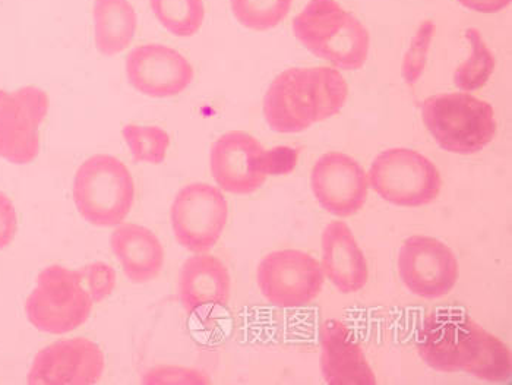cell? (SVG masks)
Masks as SVG:
<instances>
[{"label": "cell", "mask_w": 512, "mask_h": 385, "mask_svg": "<svg viewBox=\"0 0 512 385\" xmlns=\"http://www.w3.org/2000/svg\"><path fill=\"white\" fill-rule=\"evenodd\" d=\"M417 352L439 372H466L493 383L507 380L511 372L507 345L458 309L435 311L426 318Z\"/></svg>", "instance_id": "6da1fadb"}, {"label": "cell", "mask_w": 512, "mask_h": 385, "mask_svg": "<svg viewBox=\"0 0 512 385\" xmlns=\"http://www.w3.org/2000/svg\"><path fill=\"white\" fill-rule=\"evenodd\" d=\"M347 97L349 85L337 69L290 68L271 82L262 110L274 132L299 134L340 113Z\"/></svg>", "instance_id": "7a4b0ae2"}, {"label": "cell", "mask_w": 512, "mask_h": 385, "mask_svg": "<svg viewBox=\"0 0 512 385\" xmlns=\"http://www.w3.org/2000/svg\"><path fill=\"white\" fill-rule=\"evenodd\" d=\"M296 39L338 69L357 71L368 61V30L337 0H311L293 21Z\"/></svg>", "instance_id": "3957f363"}, {"label": "cell", "mask_w": 512, "mask_h": 385, "mask_svg": "<svg viewBox=\"0 0 512 385\" xmlns=\"http://www.w3.org/2000/svg\"><path fill=\"white\" fill-rule=\"evenodd\" d=\"M422 118L436 144L460 156L480 153L498 131L491 104L466 91L429 97L422 104Z\"/></svg>", "instance_id": "277c9868"}, {"label": "cell", "mask_w": 512, "mask_h": 385, "mask_svg": "<svg viewBox=\"0 0 512 385\" xmlns=\"http://www.w3.org/2000/svg\"><path fill=\"white\" fill-rule=\"evenodd\" d=\"M72 195L85 222L115 227L131 213L137 189L131 170L122 160L110 154H96L78 167Z\"/></svg>", "instance_id": "5b68a950"}, {"label": "cell", "mask_w": 512, "mask_h": 385, "mask_svg": "<svg viewBox=\"0 0 512 385\" xmlns=\"http://www.w3.org/2000/svg\"><path fill=\"white\" fill-rule=\"evenodd\" d=\"M94 302L82 282L81 271L63 265L41 270L25 301V314L41 333H71L90 320Z\"/></svg>", "instance_id": "8992f818"}, {"label": "cell", "mask_w": 512, "mask_h": 385, "mask_svg": "<svg viewBox=\"0 0 512 385\" xmlns=\"http://www.w3.org/2000/svg\"><path fill=\"white\" fill-rule=\"evenodd\" d=\"M369 185L397 207H423L441 194L442 176L428 157L410 148L382 151L371 164Z\"/></svg>", "instance_id": "52a82bcc"}, {"label": "cell", "mask_w": 512, "mask_h": 385, "mask_svg": "<svg viewBox=\"0 0 512 385\" xmlns=\"http://www.w3.org/2000/svg\"><path fill=\"white\" fill-rule=\"evenodd\" d=\"M176 241L194 254L211 251L229 222V204L220 188L191 183L180 189L170 208Z\"/></svg>", "instance_id": "ba28073f"}, {"label": "cell", "mask_w": 512, "mask_h": 385, "mask_svg": "<svg viewBox=\"0 0 512 385\" xmlns=\"http://www.w3.org/2000/svg\"><path fill=\"white\" fill-rule=\"evenodd\" d=\"M262 296L277 308H303L321 295L325 274L321 263L299 249L265 255L256 268Z\"/></svg>", "instance_id": "9c48e42d"}, {"label": "cell", "mask_w": 512, "mask_h": 385, "mask_svg": "<svg viewBox=\"0 0 512 385\" xmlns=\"http://www.w3.org/2000/svg\"><path fill=\"white\" fill-rule=\"evenodd\" d=\"M46 91L34 85L0 90V159L30 164L40 153V128L49 113Z\"/></svg>", "instance_id": "30bf717a"}, {"label": "cell", "mask_w": 512, "mask_h": 385, "mask_svg": "<svg viewBox=\"0 0 512 385\" xmlns=\"http://www.w3.org/2000/svg\"><path fill=\"white\" fill-rule=\"evenodd\" d=\"M398 274L404 286L419 298L450 295L460 277V265L450 246L431 236H412L398 252Z\"/></svg>", "instance_id": "8fae6325"}, {"label": "cell", "mask_w": 512, "mask_h": 385, "mask_svg": "<svg viewBox=\"0 0 512 385\" xmlns=\"http://www.w3.org/2000/svg\"><path fill=\"white\" fill-rule=\"evenodd\" d=\"M106 369L103 350L87 337L58 340L43 347L28 371L33 385H93Z\"/></svg>", "instance_id": "7c38bea8"}, {"label": "cell", "mask_w": 512, "mask_h": 385, "mask_svg": "<svg viewBox=\"0 0 512 385\" xmlns=\"http://www.w3.org/2000/svg\"><path fill=\"white\" fill-rule=\"evenodd\" d=\"M129 85L150 99L178 97L195 77L191 62L172 47L164 44H142L126 58Z\"/></svg>", "instance_id": "4fadbf2b"}, {"label": "cell", "mask_w": 512, "mask_h": 385, "mask_svg": "<svg viewBox=\"0 0 512 385\" xmlns=\"http://www.w3.org/2000/svg\"><path fill=\"white\" fill-rule=\"evenodd\" d=\"M316 201L337 217L355 216L368 201V173L352 157L338 151L319 157L311 172Z\"/></svg>", "instance_id": "5bb4252c"}, {"label": "cell", "mask_w": 512, "mask_h": 385, "mask_svg": "<svg viewBox=\"0 0 512 385\" xmlns=\"http://www.w3.org/2000/svg\"><path fill=\"white\" fill-rule=\"evenodd\" d=\"M265 148L245 131H230L214 141L210 169L218 188L235 195L254 194L268 176L264 172Z\"/></svg>", "instance_id": "9a60e30c"}, {"label": "cell", "mask_w": 512, "mask_h": 385, "mask_svg": "<svg viewBox=\"0 0 512 385\" xmlns=\"http://www.w3.org/2000/svg\"><path fill=\"white\" fill-rule=\"evenodd\" d=\"M321 365L325 383L333 385H375L374 369L352 330L340 321L321 327Z\"/></svg>", "instance_id": "2e32d148"}, {"label": "cell", "mask_w": 512, "mask_h": 385, "mask_svg": "<svg viewBox=\"0 0 512 385\" xmlns=\"http://www.w3.org/2000/svg\"><path fill=\"white\" fill-rule=\"evenodd\" d=\"M322 263L325 277L344 295H352L366 286L369 267L349 224L334 220L321 236Z\"/></svg>", "instance_id": "e0dca14e"}, {"label": "cell", "mask_w": 512, "mask_h": 385, "mask_svg": "<svg viewBox=\"0 0 512 385\" xmlns=\"http://www.w3.org/2000/svg\"><path fill=\"white\" fill-rule=\"evenodd\" d=\"M230 292L232 277L229 268L208 252L192 255L180 268L179 301L186 312H195L210 305H227Z\"/></svg>", "instance_id": "ac0fdd59"}, {"label": "cell", "mask_w": 512, "mask_h": 385, "mask_svg": "<svg viewBox=\"0 0 512 385\" xmlns=\"http://www.w3.org/2000/svg\"><path fill=\"white\" fill-rule=\"evenodd\" d=\"M110 248L123 274L135 284L153 282L160 276L166 252L156 233L137 223H122L110 236Z\"/></svg>", "instance_id": "d6986e66"}, {"label": "cell", "mask_w": 512, "mask_h": 385, "mask_svg": "<svg viewBox=\"0 0 512 385\" xmlns=\"http://www.w3.org/2000/svg\"><path fill=\"white\" fill-rule=\"evenodd\" d=\"M94 41L107 58L125 52L138 30V15L129 0H94Z\"/></svg>", "instance_id": "ffe728a7"}, {"label": "cell", "mask_w": 512, "mask_h": 385, "mask_svg": "<svg viewBox=\"0 0 512 385\" xmlns=\"http://www.w3.org/2000/svg\"><path fill=\"white\" fill-rule=\"evenodd\" d=\"M157 21L176 37H192L205 20L204 0H150Z\"/></svg>", "instance_id": "44dd1931"}, {"label": "cell", "mask_w": 512, "mask_h": 385, "mask_svg": "<svg viewBox=\"0 0 512 385\" xmlns=\"http://www.w3.org/2000/svg\"><path fill=\"white\" fill-rule=\"evenodd\" d=\"M466 37L472 46V55L455 69L454 84L461 91L469 93L480 90L491 80L495 71V56L479 31L470 28Z\"/></svg>", "instance_id": "7402d4cb"}, {"label": "cell", "mask_w": 512, "mask_h": 385, "mask_svg": "<svg viewBox=\"0 0 512 385\" xmlns=\"http://www.w3.org/2000/svg\"><path fill=\"white\" fill-rule=\"evenodd\" d=\"M293 0H230L239 24L254 31H268L286 20Z\"/></svg>", "instance_id": "603a6c76"}, {"label": "cell", "mask_w": 512, "mask_h": 385, "mask_svg": "<svg viewBox=\"0 0 512 385\" xmlns=\"http://www.w3.org/2000/svg\"><path fill=\"white\" fill-rule=\"evenodd\" d=\"M122 135L131 150L132 159L138 163L161 164L166 160L170 147V135L160 126H123Z\"/></svg>", "instance_id": "cb8c5ba5"}, {"label": "cell", "mask_w": 512, "mask_h": 385, "mask_svg": "<svg viewBox=\"0 0 512 385\" xmlns=\"http://www.w3.org/2000/svg\"><path fill=\"white\" fill-rule=\"evenodd\" d=\"M434 34L435 24L432 21L423 22L414 34L409 50L404 56L403 66H401V74L407 84L414 85L422 77Z\"/></svg>", "instance_id": "d4e9b609"}, {"label": "cell", "mask_w": 512, "mask_h": 385, "mask_svg": "<svg viewBox=\"0 0 512 385\" xmlns=\"http://www.w3.org/2000/svg\"><path fill=\"white\" fill-rule=\"evenodd\" d=\"M82 282L94 304L106 301L116 289V271L106 263H93L81 268Z\"/></svg>", "instance_id": "484cf974"}, {"label": "cell", "mask_w": 512, "mask_h": 385, "mask_svg": "<svg viewBox=\"0 0 512 385\" xmlns=\"http://www.w3.org/2000/svg\"><path fill=\"white\" fill-rule=\"evenodd\" d=\"M144 384H210L207 374L194 368L182 366H157L145 372L142 377Z\"/></svg>", "instance_id": "4316f807"}, {"label": "cell", "mask_w": 512, "mask_h": 385, "mask_svg": "<svg viewBox=\"0 0 512 385\" xmlns=\"http://www.w3.org/2000/svg\"><path fill=\"white\" fill-rule=\"evenodd\" d=\"M299 153L295 148L276 147L265 150L264 172L267 176L289 175L295 170Z\"/></svg>", "instance_id": "83f0119b"}, {"label": "cell", "mask_w": 512, "mask_h": 385, "mask_svg": "<svg viewBox=\"0 0 512 385\" xmlns=\"http://www.w3.org/2000/svg\"><path fill=\"white\" fill-rule=\"evenodd\" d=\"M18 232L17 208L8 195L0 192V251L14 242Z\"/></svg>", "instance_id": "f1b7e54d"}, {"label": "cell", "mask_w": 512, "mask_h": 385, "mask_svg": "<svg viewBox=\"0 0 512 385\" xmlns=\"http://www.w3.org/2000/svg\"><path fill=\"white\" fill-rule=\"evenodd\" d=\"M461 5L482 14H496L510 6L511 0H458Z\"/></svg>", "instance_id": "f546056e"}]
</instances>
